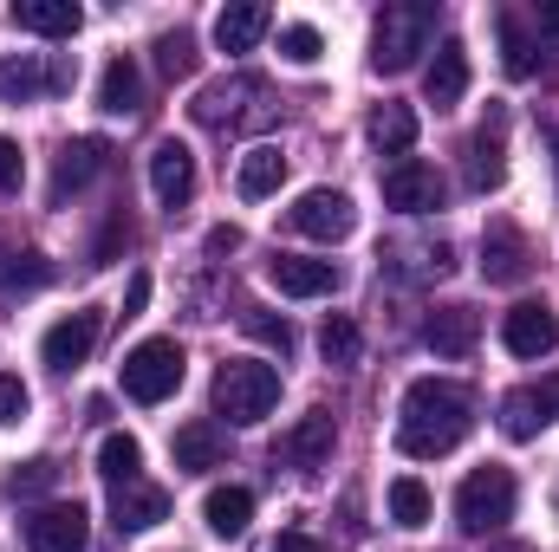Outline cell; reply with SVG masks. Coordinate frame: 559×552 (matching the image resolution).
I'll list each match as a JSON object with an SVG mask.
<instances>
[{
	"label": "cell",
	"instance_id": "17",
	"mask_svg": "<svg viewBox=\"0 0 559 552\" xmlns=\"http://www.w3.org/2000/svg\"><path fill=\"white\" fill-rule=\"evenodd\" d=\"M462 92H468V46L462 39H442L436 59H429V72H423V98L436 111H449V105H462Z\"/></svg>",
	"mask_w": 559,
	"mask_h": 552
},
{
	"label": "cell",
	"instance_id": "2",
	"mask_svg": "<svg viewBox=\"0 0 559 552\" xmlns=\"http://www.w3.org/2000/svg\"><path fill=\"white\" fill-rule=\"evenodd\" d=\"M195 124H209V131H267L274 124V92L261 85V79H222V85H209L202 98H195Z\"/></svg>",
	"mask_w": 559,
	"mask_h": 552
},
{
	"label": "cell",
	"instance_id": "23",
	"mask_svg": "<svg viewBox=\"0 0 559 552\" xmlns=\"http://www.w3.org/2000/svg\"><path fill=\"white\" fill-rule=\"evenodd\" d=\"M105 137H79V143H66L59 149V169H52V202H66V195H79L98 169H105Z\"/></svg>",
	"mask_w": 559,
	"mask_h": 552
},
{
	"label": "cell",
	"instance_id": "33",
	"mask_svg": "<svg viewBox=\"0 0 559 552\" xmlns=\"http://www.w3.org/2000/svg\"><path fill=\"white\" fill-rule=\"evenodd\" d=\"M495 33H501V65H508V79H527V72H534V39L521 33V20H514V13H501V20H495Z\"/></svg>",
	"mask_w": 559,
	"mask_h": 552
},
{
	"label": "cell",
	"instance_id": "16",
	"mask_svg": "<svg viewBox=\"0 0 559 552\" xmlns=\"http://www.w3.org/2000/svg\"><path fill=\"white\" fill-rule=\"evenodd\" d=\"M98 312H66L46 338H39V358L52 364V371H72V364H85L92 358V345H98Z\"/></svg>",
	"mask_w": 559,
	"mask_h": 552
},
{
	"label": "cell",
	"instance_id": "32",
	"mask_svg": "<svg viewBox=\"0 0 559 552\" xmlns=\"http://www.w3.org/2000/svg\"><path fill=\"white\" fill-rule=\"evenodd\" d=\"M391 520L411 527V533L429 520V488H423L417 475H397V481H391Z\"/></svg>",
	"mask_w": 559,
	"mask_h": 552
},
{
	"label": "cell",
	"instance_id": "40",
	"mask_svg": "<svg viewBox=\"0 0 559 552\" xmlns=\"http://www.w3.org/2000/svg\"><path fill=\"white\" fill-rule=\"evenodd\" d=\"M143 305H150V274H131V286H124V319H138Z\"/></svg>",
	"mask_w": 559,
	"mask_h": 552
},
{
	"label": "cell",
	"instance_id": "37",
	"mask_svg": "<svg viewBox=\"0 0 559 552\" xmlns=\"http://www.w3.org/2000/svg\"><path fill=\"white\" fill-rule=\"evenodd\" d=\"M52 481H59V461H46V455H39V461H26L20 475H7V494H46Z\"/></svg>",
	"mask_w": 559,
	"mask_h": 552
},
{
	"label": "cell",
	"instance_id": "8",
	"mask_svg": "<svg viewBox=\"0 0 559 552\" xmlns=\"http://www.w3.org/2000/svg\"><path fill=\"white\" fill-rule=\"evenodd\" d=\"M442 195H449V182H442V169L423 163V156H397V163L384 169V202H391L397 215H429V208H442Z\"/></svg>",
	"mask_w": 559,
	"mask_h": 552
},
{
	"label": "cell",
	"instance_id": "31",
	"mask_svg": "<svg viewBox=\"0 0 559 552\" xmlns=\"http://www.w3.org/2000/svg\"><path fill=\"white\" fill-rule=\"evenodd\" d=\"M195 65H202V52H195V39H189L182 26L156 39V72H163L169 85H176V79H195Z\"/></svg>",
	"mask_w": 559,
	"mask_h": 552
},
{
	"label": "cell",
	"instance_id": "11",
	"mask_svg": "<svg viewBox=\"0 0 559 552\" xmlns=\"http://www.w3.org/2000/svg\"><path fill=\"white\" fill-rule=\"evenodd\" d=\"M150 195H156L163 208H182V202L195 195V156H189V143L163 137L150 149Z\"/></svg>",
	"mask_w": 559,
	"mask_h": 552
},
{
	"label": "cell",
	"instance_id": "29",
	"mask_svg": "<svg viewBox=\"0 0 559 552\" xmlns=\"http://www.w3.org/2000/svg\"><path fill=\"white\" fill-rule=\"evenodd\" d=\"M365 137L378 143L384 156H411V143H417V111H411V105H378L371 124H365Z\"/></svg>",
	"mask_w": 559,
	"mask_h": 552
},
{
	"label": "cell",
	"instance_id": "27",
	"mask_svg": "<svg viewBox=\"0 0 559 552\" xmlns=\"http://www.w3.org/2000/svg\"><path fill=\"white\" fill-rule=\"evenodd\" d=\"M280 182H286V156H280L274 143H254V149L241 156V176H235L241 202H267Z\"/></svg>",
	"mask_w": 559,
	"mask_h": 552
},
{
	"label": "cell",
	"instance_id": "6",
	"mask_svg": "<svg viewBox=\"0 0 559 552\" xmlns=\"http://www.w3.org/2000/svg\"><path fill=\"white\" fill-rule=\"evenodd\" d=\"M182 391V345L176 338H143L124 351V397L131 404H169Z\"/></svg>",
	"mask_w": 559,
	"mask_h": 552
},
{
	"label": "cell",
	"instance_id": "34",
	"mask_svg": "<svg viewBox=\"0 0 559 552\" xmlns=\"http://www.w3.org/2000/svg\"><path fill=\"white\" fill-rule=\"evenodd\" d=\"M319 351H325V364H358L365 338H358V325H352L345 312H332V319H325V332H319Z\"/></svg>",
	"mask_w": 559,
	"mask_h": 552
},
{
	"label": "cell",
	"instance_id": "7",
	"mask_svg": "<svg viewBox=\"0 0 559 552\" xmlns=\"http://www.w3.org/2000/svg\"><path fill=\"white\" fill-rule=\"evenodd\" d=\"M286 228L306 235V241H345L358 228V208L345 189H306L293 208H286Z\"/></svg>",
	"mask_w": 559,
	"mask_h": 552
},
{
	"label": "cell",
	"instance_id": "9",
	"mask_svg": "<svg viewBox=\"0 0 559 552\" xmlns=\"http://www.w3.org/2000/svg\"><path fill=\"white\" fill-rule=\"evenodd\" d=\"M527 274H534L527 235H521L514 221H495V228L481 235V279H488V286H521Z\"/></svg>",
	"mask_w": 559,
	"mask_h": 552
},
{
	"label": "cell",
	"instance_id": "10",
	"mask_svg": "<svg viewBox=\"0 0 559 552\" xmlns=\"http://www.w3.org/2000/svg\"><path fill=\"white\" fill-rule=\"evenodd\" d=\"M20 533H26V552H85V507L79 501H52Z\"/></svg>",
	"mask_w": 559,
	"mask_h": 552
},
{
	"label": "cell",
	"instance_id": "28",
	"mask_svg": "<svg viewBox=\"0 0 559 552\" xmlns=\"http://www.w3.org/2000/svg\"><path fill=\"white\" fill-rule=\"evenodd\" d=\"M547 422H554V410L540 404V391H534V384H527V391H508V397H501V435H508V442H534V435H540Z\"/></svg>",
	"mask_w": 559,
	"mask_h": 552
},
{
	"label": "cell",
	"instance_id": "30",
	"mask_svg": "<svg viewBox=\"0 0 559 552\" xmlns=\"http://www.w3.org/2000/svg\"><path fill=\"white\" fill-rule=\"evenodd\" d=\"M98 475H105L111 488H124V481H143V448H138V435L111 429V435L98 442Z\"/></svg>",
	"mask_w": 559,
	"mask_h": 552
},
{
	"label": "cell",
	"instance_id": "26",
	"mask_svg": "<svg viewBox=\"0 0 559 552\" xmlns=\"http://www.w3.org/2000/svg\"><path fill=\"white\" fill-rule=\"evenodd\" d=\"M202 520H209V533H215V540H241V533H248V520H254V494H248V488H209Z\"/></svg>",
	"mask_w": 559,
	"mask_h": 552
},
{
	"label": "cell",
	"instance_id": "41",
	"mask_svg": "<svg viewBox=\"0 0 559 552\" xmlns=\"http://www.w3.org/2000/svg\"><path fill=\"white\" fill-rule=\"evenodd\" d=\"M241 248V228H209V254H235Z\"/></svg>",
	"mask_w": 559,
	"mask_h": 552
},
{
	"label": "cell",
	"instance_id": "25",
	"mask_svg": "<svg viewBox=\"0 0 559 552\" xmlns=\"http://www.w3.org/2000/svg\"><path fill=\"white\" fill-rule=\"evenodd\" d=\"M222 429L215 422H182L176 429V442H169V455H176V468L182 475H209V468H222Z\"/></svg>",
	"mask_w": 559,
	"mask_h": 552
},
{
	"label": "cell",
	"instance_id": "5",
	"mask_svg": "<svg viewBox=\"0 0 559 552\" xmlns=\"http://www.w3.org/2000/svg\"><path fill=\"white\" fill-rule=\"evenodd\" d=\"M429 33H436V7H384L378 26H371V65L378 72H411L417 52H429Z\"/></svg>",
	"mask_w": 559,
	"mask_h": 552
},
{
	"label": "cell",
	"instance_id": "42",
	"mask_svg": "<svg viewBox=\"0 0 559 552\" xmlns=\"http://www.w3.org/2000/svg\"><path fill=\"white\" fill-rule=\"evenodd\" d=\"M274 552H325V547H319V540H306V533H280Z\"/></svg>",
	"mask_w": 559,
	"mask_h": 552
},
{
	"label": "cell",
	"instance_id": "19",
	"mask_svg": "<svg viewBox=\"0 0 559 552\" xmlns=\"http://www.w3.org/2000/svg\"><path fill=\"white\" fill-rule=\"evenodd\" d=\"M111 520H118V533H150L156 520H169V494L150 481H124V488H111Z\"/></svg>",
	"mask_w": 559,
	"mask_h": 552
},
{
	"label": "cell",
	"instance_id": "45",
	"mask_svg": "<svg viewBox=\"0 0 559 552\" xmlns=\"http://www.w3.org/2000/svg\"><path fill=\"white\" fill-rule=\"evenodd\" d=\"M495 552H534V547H521V540H514V547H495Z\"/></svg>",
	"mask_w": 559,
	"mask_h": 552
},
{
	"label": "cell",
	"instance_id": "15",
	"mask_svg": "<svg viewBox=\"0 0 559 552\" xmlns=\"http://www.w3.org/2000/svg\"><path fill=\"white\" fill-rule=\"evenodd\" d=\"M475 338H481V312H475V305H436V312L423 319V345H429L436 358H468Z\"/></svg>",
	"mask_w": 559,
	"mask_h": 552
},
{
	"label": "cell",
	"instance_id": "20",
	"mask_svg": "<svg viewBox=\"0 0 559 552\" xmlns=\"http://www.w3.org/2000/svg\"><path fill=\"white\" fill-rule=\"evenodd\" d=\"M13 26L39 33V39H72L85 26V13H79V0H13Z\"/></svg>",
	"mask_w": 559,
	"mask_h": 552
},
{
	"label": "cell",
	"instance_id": "21",
	"mask_svg": "<svg viewBox=\"0 0 559 552\" xmlns=\"http://www.w3.org/2000/svg\"><path fill=\"white\" fill-rule=\"evenodd\" d=\"M267 26H274V13H267L261 0H235V7L215 13V46H222V52H254Z\"/></svg>",
	"mask_w": 559,
	"mask_h": 552
},
{
	"label": "cell",
	"instance_id": "24",
	"mask_svg": "<svg viewBox=\"0 0 559 552\" xmlns=\"http://www.w3.org/2000/svg\"><path fill=\"white\" fill-rule=\"evenodd\" d=\"M59 85H72V72L66 65H39V59H0V98L7 105H26V98H39V92H59Z\"/></svg>",
	"mask_w": 559,
	"mask_h": 552
},
{
	"label": "cell",
	"instance_id": "14",
	"mask_svg": "<svg viewBox=\"0 0 559 552\" xmlns=\"http://www.w3.org/2000/svg\"><path fill=\"white\" fill-rule=\"evenodd\" d=\"M501 131H508V111H488V124L468 137V189L475 195L508 182V143H501Z\"/></svg>",
	"mask_w": 559,
	"mask_h": 552
},
{
	"label": "cell",
	"instance_id": "35",
	"mask_svg": "<svg viewBox=\"0 0 559 552\" xmlns=\"http://www.w3.org/2000/svg\"><path fill=\"white\" fill-rule=\"evenodd\" d=\"M319 52H325L319 26H306V20H286V26H280V59H286V65H319Z\"/></svg>",
	"mask_w": 559,
	"mask_h": 552
},
{
	"label": "cell",
	"instance_id": "38",
	"mask_svg": "<svg viewBox=\"0 0 559 552\" xmlns=\"http://www.w3.org/2000/svg\"><path fill=\"white\" fill-rule=\"evenodd\" d=\"M26 404H33V397H26V384H20L13 371H0V422H20Z\"/></svg>",
	"mask_w": 559,
	"mask_h": 552
},
{
	"label": "cell",
	"instance_id": "12",
	"mask_svg": "<svg viewBox=\"0 0 559 552\" xmlns=\"http://www.w3.org/2000/svg\"><path fill=\"white\" fill-rule=\"evenodd\" d=\"M501 338H508L514 358H547V351H559V319L540 299H521V305L501 319Z\"/></svg>",
	"mask_w": 559,
	"mask_h": 552
},
{
	"label": "cell",
	"instance_id": "4",
	"mask_svg": "<svg viewBox=\"0 0 559 552\" xmlns=\"http://www.w3.org/2000/svg\"><path fill=\"white\" fill-rule=\"evenodd\" d=\"M274 404H280V371H274V364L235 358V364H222V371H215V416H228L235 429H248V422L274 416Z\"/></svg>",
	"mask_w": 559,
	"mask_h": 552
},
{
	"label": "cell",
	"instance_id": "3",
	"mask_svg": "<svg viewBox=\"0 0 559 552\" xmlns=\"http://www.w3.org/2000/svg\"><path fill=\"white\" fill-rule=\"evenodd\" d=\"M514 501H521V488H514V475L501 468V461H488V468H475L462 488H455V527L462 533H501L508 520H514Z\"/></svg>",
	"mask_w": 559,
	"mask_h": 552
},
{
	"label": "cell",
	"instance_id": "22",
	"mask_svg": "<svg viewBox=\"0 0 559 552\" xmlns=\"http://www.w3.org/2000/svg\"><path fill=\"white\" fill-rule=\"evenodd\" d=\"M98 111H111V118H138L143 111V72L131 52H118L105 72H98Z\"/></svg>",
	"mask_w": 559,
	"mask_h": 552
},
{
	"label": "cell",
	"instance_id": "18",
	"mask_svg": "<svg viewBox=\"0 0 559 552\" xmlns=\"http://www.w3.org/2000/svg\"><path fill=\"white\" fill-rule=\"evenodd\" d=\"M274 286L286 292V299H332L338 292V267L332 261H306V254H280L274 267Z\"/></svg>",
	"mask_w": 559,
	"mask_h": 552
},
{
	"label": "cell",
	"instance_id": "46",
	"mask_svg": "<svg viewBox=\"0 0 559 552\" xmlns=\"http://www.w3.org/2000/svg\"><path fill=\"white\" fill-rule=\"evenodd\" d=\"M554 156H559V131H554Z\"/></svg>",
	"mask_w": 559,
	"mask_h": 552
},
{
	"label": "cell",
	"instance_id": "1",
	"mask_svg": "<svg viewBox=\"0 0 559 552\" xmlns=\"http://www.w3.org/2000/svg\"><path fill=\"white\" fill-rule=\"evenodd\" d=\"M475 429V397L449 377H417L404 391V410H397V448L417 455V461H436L449 448H462Z\"/></svg>",
	"mask_w": 559,
	"mask_h": 552
},
{
	"label": "cell",
	"instance_id": "39",
	"mask_svg": "<svg viewBox=\"0 0 559 552\" xmlns=\"http://www.w3.org/2000/svg\"><path fill=\"white\" fill-rule=\"evenodd\" d=\"M20 176H26V156H20V143L0 137V195H13V189H20Z\"/></svg>",
	"mask_w": 559,
	"mask_h": 552
},
{
	"label": "cell",
	"instance_id": "44",
	"mask_svg": "<svg viewBox=\"0 0 559 552\" xmlns=\"http://www.w3.org/2000/svg\"><path fill=\"white\" fill-rule=\"evenodd\" d=\"M540 26H547V33H559V0H547V7H540Z\"/></svg>",
	"mask_w": 559,
	"mask_h": 552
},
{
	"label": "cell",
	"instance_id": "43",
	"mask_svg": "<svg viewBox=\"0 0 559 552\" xmlns=\"http://www.w3.org/2000/svg\"><path fill=\"white\" fill-rule=\"evenodd\" d=\"M534 391H540V404H547V410L559 416V371H554V377H547V384H534Z\"/></svg>",
	"mask_w": 559,
	"mask_h": 552
},
{
	"label": "cell",
	"instance_id": "13",
	"mask_svg": "<svg viewBox=\"0 0 559 552\" xmlns=\"http://www.w3.org/2000/svg\"><path fill=\"white\" fill-rule=\"evenodd\" d=\"M332 442H338V429H332V416L325 410H312V416H299V422H293V429H286V435H280V461H286V468H306V475H312V468H325V461H332Z\"/></svg>",
	"mask_w": 559,
	"mask_h": 552
},
{
	"label": "cell",
	"instance_id": "36",
	"mask_svg": "<svg viewBox=\"0 0 559 552\" xmlns=\"http://www.w3.org/2000/svg\"><path fill=\"white\" fill-rule=\"evenodd\" d=\"M241 332H248V338H261V345H267V351H280V358L293 351V325H286V319H274V312H261V305H248V312H241Z\"/></svg>",
	"mask_w": 559,
	"mask_h": 552
}]
</instances>
